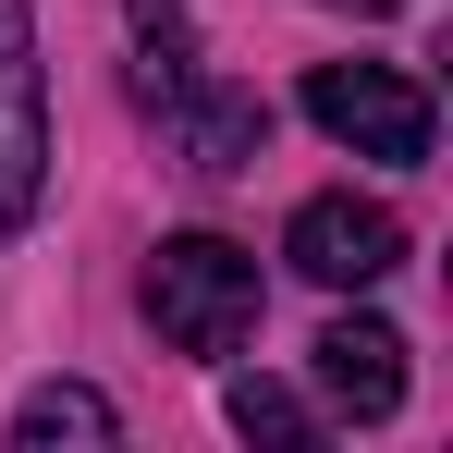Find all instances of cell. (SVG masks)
<instances>
[{
  "mask_svg": "<svg viewBox=\"0 0 453 453\" xmlns=\"http://www.w3.org/2000/svg\"><path fill=\"white\" fill-rule=\"evenodd\" d=\"M306 123L343 135L356 159H429V86L392 62H319L306 74Z\"/></svg>",
  "mask_w": 453,
  "mask_h": 453,
  "instance_id": "cell-2",
  "label": "cell"
},
{
  "mask_svg": "<svg viewBox=\"0 0 453 453\" xmlns=\"http://www.w3.org/2000/svg\"><path fill=\"white\" fill-rule=\"evenodd\" d=\"M159 111H172V135H184V172H209V184L257 172V148H270V111H257L245 86H172Z\"/></svg>",
  "mask_w": 453,
  "mask_h": 453,
  "instance_id": "cell-5",
  "label": "cell"
},
{
  "mask_svg": "<svg viewBox=\"0 0 453 453\" xmlns=\"http://www.w3.org/2000/svg\"><path fill=\"white\" fill-rule=\"evenodd\" d=\"M50 184V86H37V25L0 12V245L37 221Z\"/></svg>",
  "mask_w": 453,
  "mask_h": 453,
  "instance_id": "cell-3",
  "label": "cell"
},
{
  "mask_svg": "<svg viewBox=\"0 0 453 453\" xmlns=\"http://www.w3.org/2000/svg\"><path fill=\"white\" fill-rule=\"evenodd\" d=\"M221 417L245 429V441H319V417H306V404L282 392V380H257V368H245V380L221 392Z\"/></svg>",
  "mask_w": 453,
  "mask_h": 453,
  "instance_id": "cell-8",
  "label": "cell"
},
{
  "mask_svg": "<svg viewBox=\"0 0 453 453\" xmlns=\"http://www.w3.org/2000/svg\"><path fill=\"white\" fill-rule=\"evenodd\" d=\"M319 392L380 429V417L404 404V331H392V319H331V331H319Z\"/></svg>",
  "mask_w": 453,
  "mask_h": 453,
  "instance_id": "cell-6",
  "label": "cell"
},
{
  "mask_svg": "<svg viewBox=\"0 0 453 453\" xmlns=\"http://www.w3.org/2000/svg\"><path fill=\"white\" fill-rule=\"evenodd\" d=\"M123 417H111V392H86V380H37L25 404H12V453H62V441H111Z\"/></svg>",
  "mask_w": 453,
  "mask_h": 453,
  "instance_id": "cell-7",
  "label": "cell"
},
{
  "mask_svg": "<svg viewBox=\"0 0 453 453\" xmlns=\"http://www.w3.org/2000/svg\"><path fill=\"white\" fill-rule=\"evenodd\" d=\"M257 306H270V282L221 233H172L148 257V319H159V343H184V356H233L257 331Z\"/></svg>",
  "mask_w": 453,
  "mask_h": 453,
  "instance_id": "cell-1",
  "label": "cell"
},
{
  "mask_svg": "<svg viewBox=\"0 0 453 453\" xmlns=\"http://www.w3.org/2000/svg\"><path fill=\"white\" fill-rule=\"evenodd\" d=\"M343 12H404V0H343Z\"/></svg>",
  "mask_w": 453,
  "mask_h": 453,
  "instance_id": "cell-9",
  "label": "cell"
},
{
  "mask_svg": "<svg viewBox=\"0 0 453 453\" xmlns=\"http://www.w3.org/2000/svg\"><path fill=\"white\" fill-rule=\"evenodd\" d=\"M282 257H295L306 282H331V295H368L380 270H404V221L380 196H306L295 233H282Z\"/></svg>",
  "mask_w": 453,
  "mask_h": 453,
  "instance_id": "cell-4",
  "label": "cell"
}]
</instances>
